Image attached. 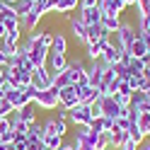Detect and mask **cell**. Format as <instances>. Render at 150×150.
I'll return each instance as SVG.
<instances>
[{
	"instance_id": "1",
	"label": "cell",
	"mask_w": 150,
	"mask_h": 150,
	"mask_svg": "<svg viewBox=\"0 0 150 150\" xmlns=\"http://www.w3.org/2000/svg\"><path fill=\"white\" fill-rule=\"evenodd\" d=\"M136 34H138V27H136V22H131V20H121V24H119L116 34H111L109 39L114 41L121 51H126L128 46H131V41L136 39Z\"/></svg>"
},
{
	"instance_id": "2",
	"label": "cell",
	"mask_w": 150,
	"mask_h": 150,
	"mask_svg": "<svg viewBox=\"0 0 150 150\" xmlns=\"http://www.w3.org/2000/svg\"><path fill=\"white\" fill-rule=\"evenodd\" d=\"M32 104L34 107H39L44 111H53V109H58L61 107V102H58V90L56 87H49V90H36V95L32 99Z\"/></svg>"
},
{
	"instance_id": "3",
	"label": "cell",
	"mask_w": 150,
	"mask_h": 150,
	"mask_svg": "<svg viewBox=\"0 0 150 150\" xmlns=\"http://www.w3.org/2000/svg\"><path fill=\"white\" fill-rule=\"evenodd\" d=\"M70 34H73V39L78 41L80 46H87V24L80 20V15H78V10L75 12H70Z\"/></svg>"
},
{
	"instance_id": "4",
	"label": "cell",
	"mask_w": 150,
	"mask_h": 150,
	"mask_svg": "<svg viewBox=\"0 0 150 150\" xmlns=\"http://www.w3.org/2000/svg\"><path fill=\"white\" fill-rule=\"evenodd\" d=\"M5 99L12 104V109H22L27 104H32V95L27 92V87H12V90H7L5 92Z\"/></svg>"
},
{
	"instance_id": "5",
	"label": "cell",
	"mask_w": 150,
	"mask_h": 150,
	"mask_svg": "<svg viewBox=\"0 0 150 150\" xmlns=\"http://www.w3.org/2000/svg\"><path fill=\"white\" fill-rule=\"evenodd\" d=\"M32 87H36L39 92L53 87V73L46 68V65H41V68H34V70H32Z\"/></svg>"
},
{
	"instance_id": "6",
	"label": "cell",
	"mask_w": 150,
	"mask_h": 150,
	"mask_svg": "<svg viewBox=\"0 0 150 150\" xmlns=\"http://www.w3.org/2000/svg\"><path fill=\"white\" fill-rule=\"evenodd\" d=\"M78 92H80V85H68V87H63L58 90V102H61V107L63 109H75L80 104V99H78Z\"/></svg>"
},
{
	"instance_id": "7",
	"label": "cell",
	"mask_w": 150,
	"mask_h": 150,
	"mask_svg": "<svg viewBox=\"0 0 150 150\" xmlns=\"http://www.w3.org/2000/svg\"><path fill=\"white\" fill-rule=\"evenodd\" d=\"M41 128H44V136H68V121H61L56 116H49L41 121Z\"/></svg>"
},
{
	"instance_id": "8",
	"label": "cell",
	"mask_w": 150,
	"mask_h": 150,
	"mask_svg": "<svg viewBox=\"0 0 150 150\" xmlns=\"http://www.w3.org/2000/svg\"><path fill=\"white\" fill-rule=\"evenodd\" d=\"M68 121H70L73 126H90V124H92V111H90V104H78L75 109H70Z\"/></svg>"
},
{
	"instance_id": "9",
	"label": "cell",
	"mask_w": 150,
	"mask_h": 150,
	"mask_svg": "<svg viewBox=\"0 0 150 150\" xmlns=\"http://www.w3.org/2000/svg\"><path fill=\"white\" fill-rule=\"evenodd\" d=\"M121 56H124V51H121L111 39H107V44H104V49H102V56H99V58L104 61L107 65H114V63L121 61Z\"/></svg>"
},
{
	"instance_id": "10",
	"label": "cell",
	"mask_w": 150,
	"mask_h": 150,
	"mask_svg": "<svg viewBox=\"0 0 150 150\" xmlns=\"http://www.w3.org/2000/svg\"><path fill=\"white\" fill-rule=\"evenodd\" d=\"M99 99H102V116L116 121L119 119V111H121V107L116 104V99L109 97V95H99Z\"/></svg>"
},
{
	"instance_id": "11",
	"label": "cell",
	"mask_w": 150,
	"mask_h": 150,
	"mask_svg": "<svg viewBox=\"0 0 150 150\" xmlns=\"http://www.w3.org/2000/svg\"><path fill=\"white\" fill-rule=\"evenodd\" d=\"M46 68H49L53 75H56V73H63L65 68H68V56H65V53H53V51H49Z\"/></svg>"
},
{
	"instance_id": "12",
	"label": "cell",
	"mask_w": 150,
	"mask_h": 150,
	"mask_svg": "<svg viewBox=\"0 0 150 150\" xmlns=\"http://www.w3.org/2000/svg\"><path fill=\"white\" fill-rule=\"evenodd\" d=\"M126 53L128 56H136V58H145L148 56V44H145V39H143V34H136V39L131 41V46L126 49Z\"/></svg>"
},
{
	"instance_id": "13",
	"label": "cell",
	"mask_w": 150,
	"mask_h": 150,
	"mask_svg": "<svg viewBox=\"0 0 150 150\" xmlns=\"http://www.w3.org/2000/svg\"><path fill=\"white\" fill-rule=\"evenodd\" d=\"M41 20H44V17L36 12L34 7H32V10H29V12H27L22 20H20V22H22V32H29V34H32V32H36V27L41 24Z\"/></svg>"
},
{
	"instance_id": "14",
	"label": "cell",
	"mask_w": 150,
	"mask_h": 150,
	"mask_svg": "<svg viewBox=\"0 0 150 150\" xmlns=\"http://www.w3.org/2000/svg\"><path fill=\"white\" fill-rule=\"evenodd\" d=\"M49 51H53V53H65V56H68V34L61 32V29H56V32H53V41H51V49H49Z\"/></svg>"
},
{
	"instance_id": "15",
	"label": "cell",
	"mask_w": 150,
	"mask_h": 150,
	"mask_svg": "<svg viewBox=\"0 0 150 150\" xmlns=\"http://www.w3.org/2000/svg\"><path fill=\"white\" fill-rule=\"evenodd\" d=\"M51 5H53L56 15H70V12L78 10L80 0H51Z\"/></svg>"
},
{
	"instance_id": "16",
	"label": "cell",
	"mask_w": 150,
	"mask_h": 150,
	"mask_svg": "<svg viewBox=\"0 0 150 150\" xmlns=\"http://www.w3.org/2000/svg\"><path fill=\"white\" fill-rule=\"evenodd\" d=\"M109 39V32L99 24H87V44H97V41H104Z\"/></svg>"
},
{
	"instance_id": "17",
	"label": "cell",
	"mask_w": 150,
	"mask_h": 150,
	"mask_svg": "<svg viewBox=\"0 0 150 150\" xmlns=\"http://www.w3.org/2000/svg\"><path fill=\"white\" fill-rule=\"evenodd\" d=\"M99 10L104 12V15H124L126 10V5L121 3V0H99Z\"/></svg>"
},
{
	"instance_id": "18",
	"label": "cell",
	"mask_w": 150,
	"mask_h": 150,
	"mask_svg": "<svg viewBox=\"0 0 150 150\" xmlns=\"http://www.w3.org/2000/svg\"><path fill=\"white\" fill-rule=\"evenodd\" d=\"M80 15V20L85 22V24H99L102 22V10H99V5L97 7H85V10H78Z\"/></svg>"
},
{
	"instance_id": "19",
	"label": "cell",
	"mask_w": 150,
	"mask_h": 150,
	"mask_svg": "<svg viewBox=\"0 0 150 150\" xmlns=\"http://www.w3.org/2000/svg\"><path fill=\"white\" fill-rule=\"evenodd\" d=\"M99 97V90L95 85H82L80 92H78V99H80V104H92Z\"/></svg>"
},
{
	"instance_id": "20",
	"label": "cell",
	"mask_w": 150,
	"mask_h": 150,
	"mask_svg": "<svg viewBox=\"0 0 150 150\" xmlns=\"http://www.w3.org/2000/svg\"><path fill=\"white\" fill-rule=\"evenodd\" d=\"M17 119H20L22 124H27V126H32L34 121H39V114H36V109H34V104H27V107H22V109H17Z\"/></svg>"
},
{
	"instance_id": "21",
	"label": "cell",
	"mask_w": 150,
	"mask_h": 150,
	"mask_svg": "<svg viewBox=\"0 0 150 150\" xmlns=\"http://www.w3.org/2000/svg\"><path fill=\"white\" fill-rule=\"evenodd\" d=\"M109 136V148L111 150H116V148H121L128 140V131H119L116 126H114V131H111V133H107Z\"/></svg>"
},
{
	"instance_id": "22",
	"label": "cell",
	"mask_w": 150,
	"mask_h": 150,
	"mask_svg": "<svg viewBox=\"0 0 150 150\" xmlns=\"http://www.w3.org/2000/svg\"><path fill=\"white\" fill-rule=\"evenodd\" d=\"M131 107H133L136 111H140V114H148V111H150V102H148V97H145V92H133Z\"/></svg>"
},
{
	"instance_id": "23",
	"label": "cell",
	"mask_w": 150,
	"mask_h": 150,
	"mask_svg": "<svg viewBox=\"0 0 150 150\" xmlns=\"http://www.w3.org/2000/svg\"><path fill=\"white\" fill-rule=\"evenodd\" d=\"M119 24H121V17H119V15H104V12H102V27L109 32V36L116 34Z\"/></svg>"
},
{
	"instance_id": "24",
	"label": "cell",
	"mask_w": 150,
	"mask_h": 150,
	"mask_svg": "<svg viewBox=\"0 0 150 150\" xmlns=\"http://www.w3.org/2000/svg\"><path fill=\"white\" fill-rule=\"evenodd\" d=\"M126 82H128V87L133 90V92H143V82H145V75H143V73L128 75V78H126Z\"/></svg>"
},
{
	"instance_id": "25",
	"label": "cell",
	"mask_w": 150,
	"mask_h": 150,
	"mask_svg": "<svg viewBox=\"0 0 150 150\" xmlns=\"http://www.w3.org/2000/svg\"><path fill=\"white\" fill-rule=\"evenodd\" d=\"M63 143H65L63 136H44V148L46 150H58V148H63Z\"/></svg>"
},
{
	"instance_id": "26",
	"label": "cell",
	"mask_w": 150,
	"mask_h": 150,
	"mask_svg": "<svg viewBox=\"0 0 150 150\" xmlns=\"http://www.w3.org/2000/svg\"><path fill=\"white\" fill-rule=\"evenodd\" d=\"M32 7H34V0H17V3H15V12H17V17L22 20Z\"/></svg>"
},
{
	"instance_id": "27",
	"label": "cell",
	"mask_w": 150,
	"mask_h": 150,
	"mask_svg": "<svg viewBox=\"0 0 150 150\" xmlns=\"http://www.w3.org/2000/svg\"><path fill=\"white\" fill-rule=\"evenodd\" d=\"M68 85H73V82H70V78H68V73H56L53 75V87L56 90H63V87H68Z\"/></svg>"
},
{
	"instance_id": "28",
	"label": "cell",
	"mask_w": 150,
	"mask_h": 150,
	"mask_svg": "<svg viewBox=\"0 0 150 150\" xmlns=\"http://www.w3.org/2000/svg\"><path fill=\"white\" fill-rule=\"evenodd\" d=\"M128 138L133 140L136 145H140V143L145 140V133H143V131L138 128V124H131V128H128Z\"/></svg>"
},
{
	"instance_id": "29",
	"label": "cell",
	"mask_w": 150,
	"mask_h": 150,
	"mask_svg": "<svg viewBox=\"0 0 150 150\" xmlns=\"http://www.w3.org/2000/svg\"><path fill=\"white\" fill-rule=\"evenodd\" d=\"M27 150H46L41 136H27Z\"/></svg>"
},
{
	"instance_id": "30",
	"label": "cell",
	"mask_w": 150,
	"mask_h": 150,
	"mask_svg": "<svg viewBox=\"0 0 150 150\" xmlns=\"http://www.w3.org/2000/svg\"><path fill=\"white\" fill-rule=\"evenodd\" d=\"M12 114H15L12 104H10V102H7L5 97H3V99H0V119H10Z\"/></svg>"
},
{
	"instance_id": "31",
	"label": "cell",
	"mask_w": 150,
	"mask_h": 150,
	"mask_svg": "<svg viewBox=\"0 0 150 150\" xmlns=\"http://www.w3.org/2000/svg\"><path fill=\"white\" fill-rule=\"evenodd\" d=\"M138 128L145 133V138H150V111H148V114H140V119H138Z\"/></svg>"
},
{
	"instance_id": "32",
	"label": "cell",
	"mask_w": 150,
	"mask_h": 150,
	"mask_svg": "<svg viewBox=\"0 0 150 150\" xmlns=\"http://www.w3.org/2000/svg\"><path fill=\"white\" fill-rule=\"evenodd\" d=\"M0 41H7V44H15V46H20V41H22V29H17V32H7Z\"/></svg>"
},
{
	"instance_id": "33",
	"label": "cell",
	"mask_w": 150,
	"mask_h": 150,
	"mask_svg": "<svg viewBox=\"0 0 150 150\" xmlns=\"http://www.w3.org/2000/svg\"><path fill=\"white\" fill-rule=\"evenodd\" d=\"M111 70H114V73H116V78H121V80H126V78H128V68H126V63H124V61L114 63V65H111Z\"/></svg>"
},
{
	"instance_id": "34",
	"label": "cell",
	"mask_w": 150,
	"mask_h": 150,
	"mask_svg": "<svg viewBox=\"0 0 150 150\" xmlns=\"http://www.w3.org/2000/svg\"><path fill=\"white\" fill-rule=\"evenodd\" d=\"M10 150H27V136H17V138L12 140Z\"/></svg>"
},
{
	"instance_id": "35",
	"label": "cell",
	"mask_w": 150,
	"mask_h": 150,
	"mask_svg": "<svg viewBox=\"0 0 150 150\" xmlns=\"http://www.w3.org/2000/svg\"><path fill=\"white\" fill-rule=\"evenodd\" d=\"M114 99H116V104L119 107H131V99H133V95H114Z\"/></svg>"
},
{
	"instance_id": "36",
	"label": "cell",
	"mask_w": 150,
	"mask_h": 150,
	"mask_svg": "<svg viewBox=\"0 0 150 150\" xmlns=\"http://www.w3.org/2000/svg\"><path fill=\"white\" fill-rule=\"evenodd\" d=\"M15 138H17V133L10 128V131H5V133L0 136V143H5V145H12V140H15Z\"/></svg>"
},
{
	"instance_id": "37",
	"label": "cell",
	"mask_w": 150,
	"mask_h": 150,
	"mask_svg": "<svg viewBox=\"0 0 150 150\" xmlns=\"http://www.w3.org/2000/svg\"><path fill=\"white\" fill-rule=\"evenodd\" d=\"M27 136H41L44 138V128H41V121H34V124L29 126V133Z\"/></svg>"
},
{
	"instance_id": "38",
	"label": "cell",
	"mask_w": 150,
	"mask_h": 150,
	"mask_svg": "<svg viewBox=\"0 0 150 150\" xmlns=\"http://www.w3.org/2000/svg\"><path fill=\"white\" fill-rule=\"evenodd\" d=\"M114 126H116L119 131H128V128H131V121H128L126 116H119V119L114 121Z\"/></svg>"
},
{
	"instance_id": "39",
	"label": "cell",
	"mask_w": 150,
	"mask_h": 150,
	"mask_svg": "<svg viewBox=\"0 0 150 150\" xmlns=\"http://www.w3.org/2000/svg\"><path fill=\"white\" fill-rule=\"evenodd\" d=\"M102 128H104V133H111V131H114V121L107 119V116H102Z\"/></svg>"
},
{
	"instance_id": "40",
	"label": "cell",
	"mask_w": 150,
	"mask_h": 150,
	"mask_svg": "<svg viewBox=\"0 0 150 150\" xmlns=\"http://www.w3.org/2000/svg\"><path fill=\"white\" fill-rule=\"evenodd\" d=\"M53 111H56V119H61V121H68V116H70V111H68V109H63V107L53 109Z\"/></svg>"
},
{
	"instance_id": "41",
	"label": "cell",
	"mask_w": 150,
	"mask_h": 150,
	"mask_svg": "<svg viewBox=\"0 0 150 150\" xmlns=\"http://www.w3.org/2000/svg\"><path fill=\"white\" fill-rule=\"evenodd\" d=\"M131 124H138V119H140V111H136L133 107H128V116H126Z\"/></svg>"
},
{
	"instance_id": "42",
	"label": "cell",
	"mask_w": 150,
	"mask_h": 150,
	"mask_svg": "<svg viewBox=\"0 0 150 150\" xmlns=\"http://www.w3.org/2000/svg\"><path fill=\"white\" fill-rule=\"evenodd\" d=\"M97 5H99V0H80L78 10H85V7H97Z\"/></svg>"
},
{
	"instance_id": "43",
	"label": "cell",
	"mask_w": 150,
	"mask_h": 150,
	"mask_svg": "<svg viewBox=\"0 0 150 150\" xmlns=\"http://www.w3.org/2000/svg\"><path fill=\"white\" fill-rule=\"evenodd\" d=\"M70 143H73V148H75V150H95L90 143H75V140H70Z\"/></svg>"
},
{
	"instance_id": "44",
	"label": "cell",
	"mask_w": 150,
	"mask_h": 150,
	"mask_svg": "<svg viewBox=\"0 0 150 150\" xmlns=\"http://www.w3.org/2000/svg\"><path fill=\"white\" fill-rule=\"evenodd\" d=\"M138 150H150V138H145V140H143V143H140V145H138Z\"/></svg>"
},
{
	"instance_id": "45",
	"label": "cell",
	"mask_w": 150,
	"mask_h": 150,
	"mask_svg": "<svg viewBox=\"0 0 150 150\" xmlns=\"http://www.w3.org/2000/svg\"><path fill=\"white\" fill-rule=\"evenodd\" d=\"M143 92H150V75H145V82H143Z\"/></svg>"
},
{
	"instance_id": "46",
	"label": "cell",
	"mask_w": 150,
	"mask_h": 150,
	"mask_svg": "<svg viewBox=\"0 0 150 150\" xmlns=\"http://www.w3.org/2000/svg\"><path fill=\"white\" fill-rule=\"evenodd\" d=\"M121 3H124L126 7H136V5H138V0H121Z\"/></svg>"
},
{
	"instance_id": "47",
	"label": "cell",
	"mask_w": 150,
	"mask_h": 150,
	"mask_svg": "<svg viewBox=\"0 0 150 150\" xmlns=\"http://www.w3.org/2000/svg\"><path fill=\"white\" fill-rule=\"evenodd\" d=\"M58 150H75V148H73V143H68V140H65L63 148H58Z\"/></svg>"
},
{
	"instance_id": "48",
	"label": "cell",
	"mask_w": 150,
	"mask_h": 150,
	"mask_svg": "<svg viewBox=\"0 0 150 150\" xmlns=\"http://www.w3.org/2000/svg\"><path fill=\"white\" fill-rule=\"evenodd\" d=\"M5 63H7V56L3 53V49H0V65H5Z\"/></svg>"
},
{
	"instance_id": "49",
	"label": "cell",
	"mask_w": 150,
	"mask_h": 150,
	"mask_svg": "<svg viewBox=\"0 0 150 150\" xmlns=\"http://www.w3.org/2000/svg\"><path fill=\"white\" fill-rule=\"evenodd\" d=\"M5 34H7V29H5V24H3V22H0V39H3V36H5Z\"/></svg>"
},
{
	"instance_id": "50",
	"label": "cell",
	"mask_w": 150,
	"mask_h": 150,
	"mask_svg": "<svg viewBox=\"0 0 150 150\" xmlns=\"http://www.w3.org/2000/svg\"><path fill=\"white\" fill-rule=\"evenodd\" d=\"M150 5V0H138V7H148Z\"/></svg>"
},
{
	"instance_id": "51",
	"label": "cell",
	"mask_w": 150,
	"mask_h": 150,
	"mask_svg": "<svg viewBox=\"0 0 150 150\" xmlns=\"http://www.w3.org/2000/svg\"><path fill=\"white\" fill-rule=\"evenodd\" d=\"M5 97V90H3V85H0V99H3Z\"/></svg>"
},
{
	"instance_id": "52",
	"label": "cell",
	"mask_w": 150,
	"mask_h": 150,
	"mask_svg": "<svg viewBox=\"0 0 150 150\" xmlns=\"http://www.w3.org/2000/svg\"><path fill=\"white\" fill-rule=\"evenodd\" d=\"M5 20V15H3V7H0V22H3Z\"/></svg>"
},
{
	"instance_id": "53",
	"label": "cell",
	"mask_w": 150,
	"mask_h": 150,
	"mask_svg": "<svg viewBox=\"0 0 150 150\" xmlns=\"http://www.w3.org/2000/svg\"><path fill=\"white\" fill-rule=\"evenodd\" d=\"M145 34H148V36H150V24H148V29H145Z\"/></svg>"
},
{
	"instance_id": "54",
	"label": "cell",
	"mask_w": 150,
	"mask_h": 150,
	"mask_svg": "<svg viewBox=\"0 0 150 150\" xmlns=\"http://www.w3.org/2000/svg\"><path fill=\"white\" fill-rule=\"evenodd\" d=\"M145 97H148V102H150V92H145Z\"/></svg>"
},
{
	"instance_id": "55",
	"label": "cell",
	"mask_w": 150,
	"mask_h": 150,
	"mask_svg": "<svg viewBox=\"0 0 150 150\" xmlns=\"http://www.w3.org/2000/svg\"><path fill=\"white\" fill-rule=\"evenodd\" d=\"M0 82H3V70H0Z\"/></svg>"
},
{
	"instance_id": "56",
	"label": "cell",
	"mask_w": 150,
	"mask_h": 150,
	"mask_svg": "<svg viewBox=\"0 0 150 150\" xmlns=\"http://www.w3.org/2000/svg\"><path fill=\"white\" fill-rule=\"evenodd\" d=\"M34 3H36V0H34Z\"/></svg>"
}]
</instances>
